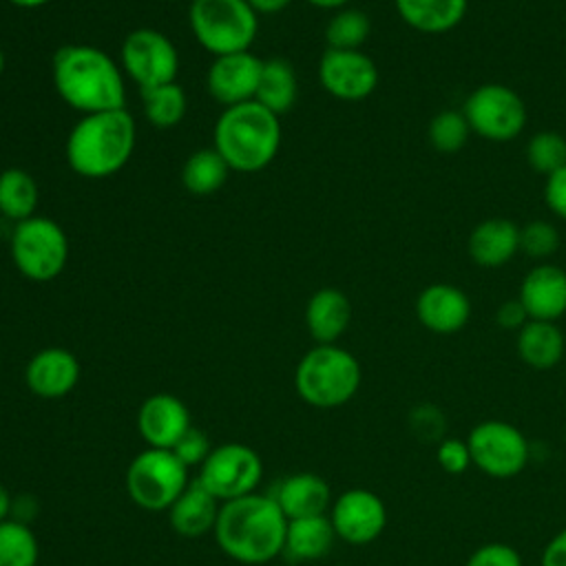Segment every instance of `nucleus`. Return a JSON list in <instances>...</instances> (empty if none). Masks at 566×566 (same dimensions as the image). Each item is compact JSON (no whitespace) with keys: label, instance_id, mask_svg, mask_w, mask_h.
I'll list each match as a JSON object with an SVG mask.
<instances>
[{"label":"nucleus","instance_id":"37","mask_svg":"<svg viewBox=\"0 0 566 566\" xmlns=\"http://www.w3.org/2000/svg\"><path fill=\"white\" fill-rule=\"evenodd\" d=\"M436 460L440 469L451 475H460L473 464L469 444L467 440H460V438H442L436 447Z\"/></svg>","mask_w":566,"mask_h":566},{"label":"nucleus","instance_id":"5","mask_svg":"<svg viewBox=\"0 0 566 566\" xmlns=\"http://www.w3.org/2000/svg\"><path fill=\"white\" fill-rule=\"evenodd\" d=\"M360 363L343 347L316 345L303 354L294 371L298 396L316 409H334L349 402L360 387Z\"/></svg>","mask_w":566,"mask_h":566},{"label":"nucleus","instance_id":"13","mask_svg":"<svg viewBox=\"0 0 566 566\" xmlns=\"http://www.w3.org/2000/svg\"><path fill=\"white\" fill-rule=\"evenodd\" d=\"M321 86L340 102H360L378 86V66L360 49H325L318 62Z\"/></svg>","mask_w":566,"mask_h":566},{"label":"nucleus","instance_id":"38","mask_svg":"<svg viewBox=\"0 0 566 566\" xmlns=\"http://www.w3.org/2000/svg\"><path fill=\"white\" fill-rule=\"evenodd\" d=\"M464 566H524L520 553L504 542H489L478 546Z\"/></svg>","mask_w":566,"mask_h":566},{"label":"nucleus","instance_id":"36","mask_svg":"<svg viewBox=\"0 0 566 566\" xmlns=\"http://www.w3.org/2000/svg\"><path fill=\"white\" fill-rule=\"evenodd\" d=\"M444 427H447L444 413L436 405L422 402V405L413 407L409 413V429L420 442L438 444L444 436Z\"/></svg>","mask_w":566,"mask_h":566},{"label":"nucleus","instance_id":"3","mask_svg":"<svg viewBox=\"0 0 566 566\" xmlns=\"http://www.w3.org/2000/svg\"><path fill=\"white\" fill-rule=\"evenodd\" d=\"M137 126L126 108L82 115L64 146L66 164L84 179H106L133 157Z\"/></svg>","mask_w":566,"mask_h":566},{"label":"nucleus","instance_id":"11","mask_svg":"<svg viewBox=\"0 0 566 566\" xmlns=\"http://www.w3.org/2000/svg\"><path fill=\"white\" fill-rule=\"evenodd\" d=\"M261 475L263 462L252 447L226 442L208 453L197 480L223 504L254 493Z\"/></svg>","mask_w":566,"mask_h":566},{"label":"nucleus","instance_id":"17","mask_svg":"<svg viewBox=\"0 0 566 566\" xmlns=\"http://www.w3.org/2000/svg\"><path fill=\"white\" fill-rule=\"evenodd\" d=\"M137 427L148 447L172 449L192 424L188 407L177 396L153 394L139 407Z\"/></svg>","mask_w":566,"mask_h":566},{"label":"nucleus","instance_id":"16","mask_svg":"<svg viewBox=\"0 0 566 566\" xmlns=\"http://www.w3.org/2000/svg\"><path fill=\"white\" fill-rule=\"evenodd\" d=\"M416 316L420 325L433 334H455L469 323L471 301L451 283H433L418 294Z\"/></svg>","mask_w":566,"mask_h":566},{"label":"nucleus","instance_id":"21","mask_svg":"<svg viewBox=\"0 0 566 566\" xmlns=\"http://www.w3.org/2000/svg\"><path fill=\"white\" fill-rule=\"evenodd\" d=\"M520 252V228L511 219L493 217L469 234V256L482 268H500Z\"/></svg>","mask_w":566,"mask_h":566},{"label":"nucleus","instance_id":"10","mask_svg":"<svg viewBox=\"0 0 566 566\" xmlns=\"http://www.w3.org/2000/svg\"><path fill=\"white\" fill-rule=\"evenodd\" d=\"M471 133L489 142H511L526 126L524 99L504 84H482L469 93L462 108Z\"/></svg>","mask_w":566,"mask_h":566},{"label":"nucleus","instance_id":"35","mask_svg":"<svg viewBox=\"0 0 566 566\" xmlns=\"http://www.w3.org/2000/svg\"><path fill=\"white\" fill-rule=\"evenodd\" d=\"M557 248H559V232L553 223L544 219H535L520 228V252H524L526 256L542 261L555 254Z\"/></svg>","mask_w":566,"mask_h":566},{"label":"nucleus","instance_id":"4","mask_svg":"<svg viewBox=\"0 0 566 566\" xmlns=\"http://www.w3.org/2000/svg\"><path fill=\"white\" fill-rule=\"evenodd\" d=\"M281 146L279 115L256 99L228 106L212 130V148L226 159L230 170L259 172L272 164Z\"/></svg>","mask_w":566,"mask_h":566},{"label":"nucleus","instance_id":"26","mask_svg":"<svg viewBox=\"0 0 566 566\" xmlns=\"http://www.w3.org/2000/svg\"><path fill=\"white\" fill-rule=\"evenodd\" d=\"M298 95V80L294 66L285 57L263 60L259 88L254 99L274 115L287 113Z\"/></svg>","mask_w":566,"mask_h":566},{"label":"nucleus","instance_id":"30","mask_svg":"<svg viewBox=\"0 0 566 566\" xmlns=\"http://www.w3.org/2000/svg\"><path fill=\"white\" fill-rule=\"evenodd\" d=\"M142 108L146 119L157 128H172L177 126L186 111L188 97L186 91L177 82L150 86L142 91Z\"/></svg>","mask_w":566,"mask_h":566},{"label":"nucleus","instance_id":"25","mask_svg":"<svg viewBox=\"0 0 566 566\" xmlns=\"http://www.w3.org/2000/svg\"><path fill=\"white\" fill-rule=\"evenodd\" d=\"M566 349V340L557 323L528 321L517 332V354L533 369H553Z\"/></svg>","mask_w":566,"mask_h":566},{"label":"nucleus","instance_id":"6","mask_svg":"<svg viewBox=\"0 0 566 566\" xmlns=\"http://www.w3.org/2000/svg\"><path fill=\"white\" fill-rule=\"evenodd\" d=\"M188 22L195 40L214 57L250 51L259 33V13L248 0H192Z\"/></svg>","mask_w":566,"mask_h":566},{"label":"nucleus","instance_id":"24","mask_svg":"<svg viewBox=\"0 0 566 566\" xmlns=\"http://www.w3.org/2000/svg\"><path fill=\"white\" fill-rule=\"evenodd\" d=\"M402 22L420 33L453 31L467 15L469 0H394Z\"/></svg>","mask_w":566,"mask_h":566},{"label":"nucleus","instance_id":"42","mask_svg":"<svg viewBox=\"0 0 566 566\" xmlns=\"http://www.w3.org/2000/svg\"><path fill=\"white\" fill-rule=\"evenodd\" d=\"M539 566H566V528L557 531L544 546Z\"/></svg>","mask_w":566,"mask_h":566},{"label":"nucleus","instance_id":"23","mask_svg":"<svg viewBox=\"0 0 566 566\" xmlns=\"http://www.w3.org/2000/svg\"><path fill=\"white\" fill-rule=\"evenodd\" d=\"M274 500L287 520L314 517L329 511L332 491L316 473H294L281 482Z\"/></svg>","mask_w":566,"mask_h":566},{"label":"nucleus","instance_id":"7","mask_svg":"<svg viewBox=\"0 0 566 566\" xmlns=\"http://www.w3.org/2000/svg\"><path fill=\"white\" fill-rule=\"evenodd\" d=\"M9 250L15 270L35 283L57 279L69 261V239L57 221L33 214L13 226Z\"/></svg>","mask_w":566,"mask_h":566},{"label":"nucleus","instance_id":"44","mask_svg":"<svg viewBox=\"0 0 566 566\" xmlns=\"http://www.w3.org/2000/svg\"><path fill=\"white\" fill-rule=\"evenodd\" d=\"M9 513H11V495H9V491L0 484V522L9 520Z\"/></svg>","mask_w":566,"mask_h":566},{"label":"nucleus","instance_id":"32","mask_svg":"<svg viewBox=\"0 0 566 566\" xmlns=\"http://www.w3.org/2000/svg\"><path fill=\"white\" fill-rule=\"evenodd\" d=\"M38 539L20 520L0 522V566H35Z\"/></svg>","mask_w":566,"mask_h":566},{"label":"nucleus","instance_id":"12","mask_svg":"<svg viewBox=\"0 0 566 566\" xmlns=\"http://www.w3.org/2000/svg\"><path fill=\"white\" fill-rule=\"evenodd\" d=\"M122 71L144 91L177 80L179 53L168 35L153 27L133 29L119 49Z\"/></svg>","mask_w":566,"mask_h":566},{"label":"nucleus","instance_id":"45","mask_svg":"<svg viewBox=\"0 0 566 566\" xmlns=\"http://www.w3.org/2000/svg\"><path fill=\"white\" fill-rule=\"evenodd\" d=\"M305 2H310V4H314L318 9H334V11H338L343 7H349L352 0H305Z\"/></svg>","mask_w":566,"mask_h":566},{"label":"nucleus","instance_id":"39","mask_svg":"<svg viewBox=\"0 0 566 566\" xmlns=\"http://www.w3.org/2000/svg\"><path fill=\"white\" fill-rule=\"evenodd\" d=\"M179 460H181V464H186V467H195V464H203V460L208 458V453L212 451L210 449V444H208V436L201 431V429H197V427H190L179 440H177V444L170 449Z\"/></svg>","mask_w":566,"mask_h":566},{"label":"nucleus","instance_id":"14","mask_svg":"<svg viewBox=\"0 0 566 566\" xmlns=\"http://www.w3.org/2000/svg\"><path fill=\"white\" fill-rule=\"evenodd\" d=\"M329 522L336 537L347 544H369L387 526L385 502L369 489H347L329 506Z\"/></svg>","mask_w":566,"mask_h":566},{"label":"nucleus","instance_id":"28","mask_svg":"<svg viewBox=\"0 0 566 566\" xmlns=\"http://www.w3.org/2000/svg\"><path fill=\"white\" fill-rule=\"evenodd\" d=\"M40 192L35 179L18 168H4L0 172V214L9 221H24L35 214Z\"/></svg>","mask_w":566,"mask_h":566},{"label":"nucleus","instance_id":"46","mask_svg":"<svg viewBox=\"0 0 566 566\" xmlns=\"http://www.w3.org/2000/svg\"><path fill=\"white\" fill-rule=\"evenodd\" d=\"M9 2L15 4V7H20V9H38V7L49 4L51 0H9Z\"/></svg>","mask_w":566,"mask_h":566},{"label":"nucleus","instance_id":"2","mask_svg":"<svg viewBox=\"0 0 566 566\" xmlns=\"http://www.w3.org/2000/svg\"><path fill=\"white\" fill-rule=\"evenodd\" d=\"M287 517L270 495H243L223 502L214 524L219 548L243 564H265L283 553Z\"/></svg>","mask_w":566,"mask_h":566},{"label":"nucleus","instance_id":"15","mask_svg":"<svg viewBox=\"0 0 566 566\" xmlns=\"http://www.w3.org/2000/svg\"><path fill=\"white\" fill-rule=\"evenodd\" d=\"M263 60L252 51L217 55L206 73V86L217 104L237 106L254 99Z\"/></svg>","mask_w":566,"mask_h":566},{"label":"nucleus","instance_id":"22","mask_svg":"<svg viewBox=\"0 0 566 566\" xmlns=\"http://www.w3.org/2000/svg\"><path fill=\"white\" fill-rule=\"evenodd\" d=\"M221 502L199 482H190L184 493L170 504L168 517L181 537H201L214 531Z\"/></svg>","mask_w":566,"mask_h":566},{"label":"nucleus","instance_id":"43","mask_svg":"<svg viewBox=\"0 0 566 566\" xmlns=\"http://www.w3.org/2000/svg\"><path fill=\"white\" fill-rule=\"evenodd\" d=\"M248 4H250L256 13L270 15V13H279V11H283L285 7H290L292 0H248Z\"/></svg>","mask_w":566,"mask_h":566},{"label":"nucleus","instance_id":"20","mask_svg":"<svg viewBox=\"0 0 566 566\" xmlns=\"http://www.w3.org/2000/svg\"><path fill=\"white\" fill-rule=\"evenodd\" d=\"M352 303L336 287L316 290L305 305V325L316 345H334L349 327Z\"/></svg>","mask_w":566,"mask_h":566},{"label":"nucleus","instance_id":"19","mask_svg":"<svg viewBox=\"0 0 566 566\" xmlns=\"http://www.w3.org/2000/svg\"><path fill=\"white\" fill-rule=\"evenodd\" d=\"M24 380L40 398H62L80 380V360L64 347H44L27 363Z\"/></svg>","mask_w":566,"mask_h":566},{"label":"nucleus","instance_id":"40","mask_svg":"<svg viewBox=\"0 0 566 566\" xmlns=\"http://www.w3.org/2000/svg\"><path fill=\"white\" fill-rule=\"evenodd\" d=\"M544 199L546 206L566 221V166H562L557 172L546 177L544 186Z\"/></svg>","mask_w":566,"mask_h":566},{"label":"nucleus","instance_id":"8","mask_svg":"<svg viewBox=\"0 0 566 566\" xmlns=\"http://www.w3.org/2000/svg\"><path fill=\"white\" fill-rule=\"evenodd\" d=\"M188 467L170 449L148 447L126 471L130 500L146 511H166L188 486Z\"/></svg>","mask_w":566,"mask_h":566},{"label":"nucleus","instance_id":"9","mask_svg":"<svg viewBox=\"0 0 566 566\" xmlns=\"http://www.w3.org/2000/svg\"><path fill=\"white\" fill-rule=\"evenodd\" d=\"M471 462L489 478L509 480L524 471L531 460L526 436L506 420H482L469 436Z\"/></svg>","mask_w":566,"mask_h":566},{"label":"nucleus","instance_id":"34","mask_svg":"<svg viewBox=\"0 0 566 566\" xmlns=\"http://www.w3.org/2000/svg\"><path fill=\"white\" fill-rule=\"evenodd\" d=\"M471 135V126L462 111H440L429 122V142L440 153H458Z\"/></svg>","mask_w":566,"mask_h":566},{"label":"nucleus","instance_id":"1","mask_svg":"<svg viewBox=\"0 0 566 566\" xmlns=\"http://www.w3.org/2000/svg\"><path fill=\"white\" fill-rule=\"evenodd\" d=\"M51 75L62 102L82 115L124 108V71L106 51L97 46H60L51 60Z\"/></svg>","mask_w":566,"mask_h":566},{"label":"nucleus","instance_id":"31","mask_svg":"<svg viewBox=\"0 0 566 566\" xmlns=\"http://www.w3.org/2000/svg\"><path fill=\"white\" fill-rule=\"evenodd\" d=\"M371 33V20L365 11L343 7L334 11L325 27L327 49H360Z\"/></svg>","mask_w":566,"mask_h":566},{"label":"nucleus","instance_id":"47","mask_svg":"<svg viewBox=\"0 0 566 566\" xmlns=\"http://www.w3.org/2000/svg\"><path fill=\"white\" fill-rule=\"evenodd\" d=\"M4 66H7V57H4V51L0 49V77H2V73H4Z\"/></svg>","mask_w":566,"mask_h":566},{"label":"nucleus","instance_id":"27","mask_svg":"<svg viewBox=\"0 0 566 566\" xmlns=\"http://www.w3.org/2000/svg\"><path fill=\"white\" fill-rule=\"evenodd\" d=\"M334 537L336 533L329 515L287 520L283 551H287L294 559H318L329 553Z\"/></svg>","mask_w":566,"mask_h":566},{"label":"nucleus","instance_id":"33","mask_svg":"<svg viewBox=\"0 0 566 566\" xmlns=\"http://www.w3.org/2000/svg\"><path fill=\"white\" fill-rule=\"evenodd\" d=\"M526 159L539 175H553L566 166V137L557 130H539L526 146Z\"/></svg>","mask_w":566,"mask_h":566},{"label":"nucleus","instance_id":"29","mask_svg":"<svg viewBox=\"0 0 566 566\" xmlns=\"http://www.w3.org/2000/svg\"><path fill=\"white\" fill-rule=\"evenodd\" d=\"M230 175V166L226 159L210 146V148H197L188 155V159L181 166V184L192 195H212L217 192Z\"/></svg>","mask_w":566,"mask_h":566},{"label":"nucleus","instance_id":"41","mask_svg":"<svg viewBox=\"0 0 566 566\" xmlns=\"http://www.w3.org/2000/svg\"><path fill=\"white\" fill-rule=\"evenodd\" d=\"M495 321L502 329H522L531 318L524 310V305L520 303V298H511V301H504L497 312H495Z\"/></svg>","mask_w":566,"mask_h":566},{"label":"nucleus","instance_id":"18","mask_svg":"<svg viewBox=\"0 0 566 566\" xmlns=\"http://www.w3.org/2000/svg\"><path fill=\"white\" fill-rule=\"evenodd\" d=\"M520 303L531 321H557L566 314V272L553 263H537L520 285Z\"/></svg>","mask_w":566,"mask_h":566}]
</instances>
